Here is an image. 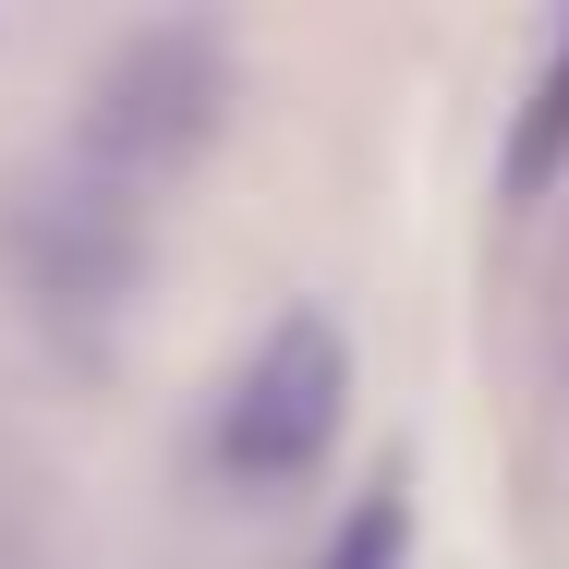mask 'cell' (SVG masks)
Listing matches in <instances>:
<instances>
[{
  "label": "cell",
  "instance_id": "obj_1",
  "mask_svg": "<svg viewBox=\"0 0 569 569\" xmlns=\"http://www.w3.org/2000/svg\"><path fill=\"white\" fill-rule=\"evenodd\" d=\"M133 254H146V194L98 182L86 158H49L12 194V279H24L37 328H61L73 351L110 340L121 291H133Z\"/></svg>",
  "mask_w": 569,
  "mask_h": 569
},
{
  "label": "cell",
  "instance_id": "obj_2",
  "mask_svg": "<svg viewBox=\"0 0 569 569\" xmlns=\"http://www.w3.org/2000/svg\"><path fill=\"white\" fill-rule=\"evenodd\" d=\"M219 98H230L219 37H194V24H158V37H133L110 73H98L73 158H86L98 182H121V194H146V207H158V194L194 170V146L219 133Z\"/></svg>",
  "mask_w": 569,
  "mask_h": 569
},
{
  "label": "cell",
  "instance_id": "obj_3",
  "mask_svg": "<svg viewBox=\"0 0 569 569\" xmlns=\"http://www.w3.org/2000/svg\"><path fill=\"white\" fill-rule=\"evenodd\" d=\"M340 388H351V351L316 316H291L242 363V388L219 400V437H207L219 485H303L328 460V437H340Z\"/></svg>",
  "mask_w": 569,
  "mask_h": 569
},
{
  "label": "cell",
  "instance_id": "obj_4",
  "mask_svg": "<svg viewBox=\"0 0 569 569\" xmlns=\"http://www.w3.org/2000/svg\"><path fill=\"white\" fill-rule=\"evenodd\" d=\"M558 158H569V37H558V61L533 73V98H521V121H509V158H497L509 207H533V194L558 182Z\"/></svg>",
  "mask_w": 569,
  "mask_h": 569
},
{
  "label": "cell",
  "instance_id": "obj_5",
  "mask_svg": "<svg viewBox=\"0 0 569 569\" xmlns=\"http://www.w3.org/2000/svg\"><path fill=\"white\" fill-rule=\"evenodd\" d=\"M400 533H412V509H400V485H376V497L340 521V546H328L316 569H400Z\"/></svg>",
  "mask_w": 569,
  "mask_h": 569
}]
</instances>
